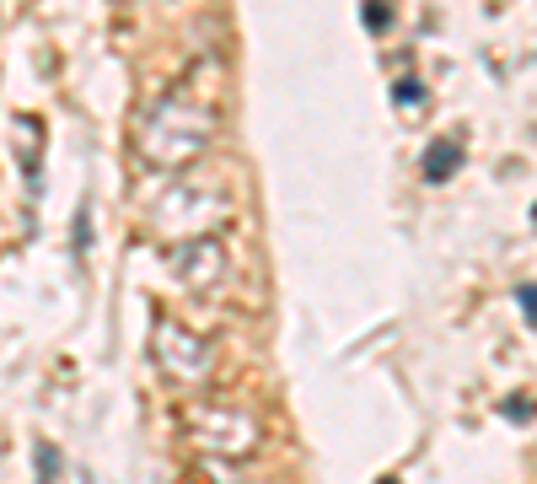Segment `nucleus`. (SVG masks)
<instances>
[{"mask_svg": "<svg viewBox=\"0 0 537 484\" xmlns=\"http://www.w3.org/2000/svg\"><path fill=\"white\" fill-rule=\"evenodd\" d=\"M210 135H215V113L188 87L162 92L151 108L140 113V130H135L145 167H188V162H199L205 146H210Z\"/></svg>", "mask_w": 537, "mask_h": 484, "instance_id": "f257e3e1", "label": "nucleus"}, {"mask_svg": "<svg viewBox=\"0 0 537 484\" xmlns=\"http://www.w3.org/2000/svg\"><path fill=\"white\" fill-rule=\"evenodd\" d=\"M156 361H162L167 377L199 382V377H205V366H210V350L199 345L194 334H183L178 323H162V329H156Z\"/></svg>", "mask_w": 537, "mask_h": 484, "instance_id": "f03ea898", "label": "nucleus"}, {"mask_svg": "<svg viewBox=\"0 0 537 484\" xmlns=\"http://www.w3.org/2000/svg\"><path fill=\"white\" fill-rule=\"evenodd\" d=\"M457 146H452V140H435V146H430V162H425V178L430 183H441L446 173H457Z\"/></svg>", "mask_w": 537, "mask_h": 484, "instance_id": "7ed1b4c3", "label": "nucleus"}, {"mask_svg": "<svg viewBox=\"0 0 537 484\" xmlns=\"http://www.w3.org/2000/svg\"><path fill=\"white\" fill-rule=\"evenodd\" d=\"M521 307H527V318L537 323V291L532 286H521Z\"/></svg>", "mask_w": 537, "mask_h": 484, "instance_id": "20e7f679", "label": "nucleus"}, {"mask_svg": "<svg viewBox=\"0 0 537 484\" xmlns=\"http://www.w3.org/2000/svg\"><path fill=\"white\" fill-rule=\"evenodd\" d=\"M382 484H398V479H382Z\"/></svg>", "mask_w": 537, "mask_h": 484, "instance_id": "39448f33", "label": "nucleus"}]
</instances>
